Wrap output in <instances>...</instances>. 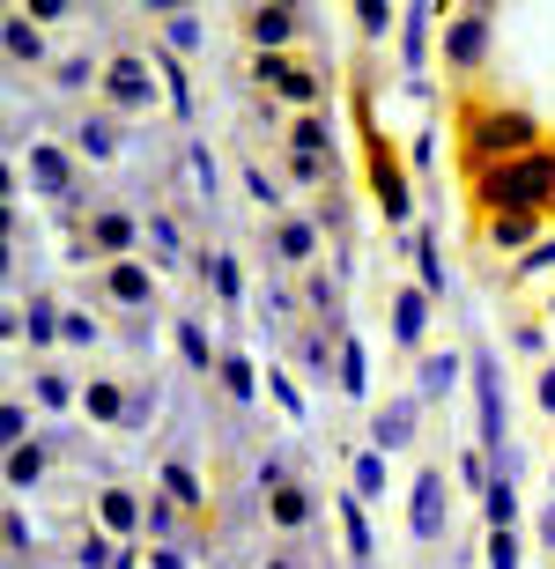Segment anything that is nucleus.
<instances>
[{"instance_id":"39","label":"nucleus","mask_w":555,"mask_h":569,"mask_svg":"<svg viewBox=\"0 0 555 569\" xmlns=\"http://www.w3.org/2000/svg\"><path fill=\"white\" fill-rule=\"evenodd\" d=\"M482 518H489V532H518V481L496 473V488L482 496Z\"/></svg>"},{"instance_id":"52","label":"nucleus","mask_w":555,"mask_h":569,"mask_svg":"<svg viewBox=\"0 0 555 569\" xmlns=\"http://www.w3.org/2000/svg\"><path fill=\"white\" fill-rule=\"evenodd\" d=\"M518 274H555V237H541L534 252L518 259Z\"/></svg>"},{"instance_id":"42","label":"nucleus","mask_w":555,"mask_h":569,"mask_svg":"<svg viewBox=\"0 0 555 569\" xmlns=\"http://www.w3.org/2000/svg\"><path fill=\"white\" fill-rule=\"evenodd\" d=\"M348 16H356L364 38H393V30H400V8H393V0H356Z\"/></svg>"},{"instance_id":"26","label":"nucleus","mask_w":555,"mask_h":569,"mask_svg":"<svg viewBox=\"0 0 555 569\" xmlns=\"http://www.w3.org/2000/svg\"><path fill=\"white\" fill-rule=\"evenodd\" d=\"M385 488H393V459H385V451H356V459H348V496H356V503H385Z\"/></svg>"},{"instance_id":"40","label":"nucleus","mask_w":555,"mask_h":569,"mask_svg":"<svg viewBox=\"0 0 555 569\" xmlns=\"http://www.w3.org/2000/svg\"><path fill=\"white\" fill-rule=\"evenodd\" d=\"M119 555H127V540H111L105 526H89L82 548H75V569H119Z\"/></svg>"},{"instance_id":"57","label":"nucleus","mask_w":555,"mask_h":569,"mask_svg":"<svg viewBox=\"0 0 555 569\" xmlns=\"http://www.w3.org/2000/svg\"><path fill=\"white\" fill-rule=\"evenodd\" d=\"M407 156H415V170H429V163H437V133L423 127V133H415V148H407Z\"/></svg>"},{"instance_id":"32","label":"nucleus","mask_w":555,"mask_h":569,"mask_svg":"<svg viewBox=\"0 0 555 569\" xmlns=\"http://www.w3.org/2000/svg\"><path fill=\"white\" fill-rule=\"evenodd\" d=\"M44 466H52V451H44V443H22V451H8V459H0V481L16 488V496H30V488L44 481Z\"/></svg>"},{"instance_id":"23","label":"nucleus","mask_w":555,"mask_h":569,"mask_svg":"<svg viewBox=\"0 0 555 569\" xmlns=\"http://www.w3.org/2000/svg\"><path fill=\"white\" fill-rule=\"evenodd\" d=\"M97 518H105L111 540H127V548H133V532L149 526V503H141L133 488H97Z\"/></svg>"},{"instance_id":"51","label":"nucleus","mask_w":555,"mask_h":569,"mask_svg":"<svg viewBox=\"0 0 555 569\" xmlns=\"http://www.w3.org/2000/svg\"><path fill=\"white\" fill-rule=\"evenodd\" d=\"M156 415V385H133V407H127V429H149Z\"/></svg>"},{"instance_id":"38","label":"nucleus","mask_w":555,"mask_h":569,"mask_svg":"<svg viewBox=\"0 0 555 569\" xmlns=\"http://www.w3.org/2000/svg\"><path fill=\"white\" fill-rule=\"evenodd\" d=\"M156 16H163V44H171L178 60L208 44V30H200V16H192V8H156Z\"/></svg>"},{"instance_id":"37","label":"nucleus","mask_w":555,"mask_h":569,"mask_svg":"<svg viewBox=\"0 0 555 569\" xmlns=\"http://www.w3.org/2000/svg\"><path fill=\"white\" fill-rule=\"evenodd\" d=\"M237 178H245V192L267 208V222H275V214H289V192L275 186V170H267V163H252V156H245V163H237Z\"/></svg>"},{"instance_id":"45","label":"nucleus","mask_w":555,"mask_h":569,"mask_svg":"<svg viewBox=\"0 0 555 569\" xmlns=\"http://www.w3.org/2000/svg\"><path fill=\"white\" fill-rule=\"evenodd\" d=\"M186 170H192V186H200V200H208V192H222V170H215L208 141H186Z\"/></svg>"},{"instance_id":"35","label":"nucleus","mask_w":555,"mask_h":569,"mask_svg":"<svg viewBox=\"0 0 555 569\" xmlns=\"http://www.w3.org/2000/svg\"><path fill=\"white\" fill-rule=\"evenodd\" d=\"M200 274H208V289H215V303H222V311H237V303H245V274H237V252H208V259H200Z\"/></svg>"},{"instance_id":"21","label":"nucleus","mask_w":555,"mask_h":569,"mask_svg":"<svg viewBox=\"0 0 555 569\" xmlns=\"http://www.w3.org/2000/svg\"><path fill=\"white\" fill-rule=\"evenodd\" d=\"M0 44H8V67H16V74H30V67H52V60H44V30L22 16V8H8V16H0Z\"/></svg>"},{"instance_id":"58","label":"nucleus","mask_w":555,"mask_h":569,"mask_svg":"<svg viewBox=\"0 0 555 569\" xmlns=\"http://www.w3.org/2000/svg\"><path fill=\"white\" fill-rule=\"evenodd\" d=\"M267 569H297V562H289V555H275V562H267Z\"/></svg>"},{"instance_id":"47","label":"nucleus","mask_w":555,"mask_h":569,"mask_svg":"<svg viewBox=\"0 0 555 569\" xmlns=\"http://www.w3.org/2000/svg\"><path fill=\"white\" fill-rule=\"evenodd\" d=\"M67 348H97V340H105V326H97V318H89V311H67Z\"/></svg>"},{"instance_id":"43","label":"nucleus","mask_w":555,"mask_h":569,"mask_svg":"<svg viewBox=\"0 0 555 569\" xmlns=\"http://www.w3.org/2000/svg\"><path fill=\"white\" fill-rule=\"evenodd\" d=\"M482 569H526V540L518 532H489L482 540Z\"/></svg>"},{"instance_id":"19","label":"nucleus","mask_w":555,"mask_h":569,"mask_svg":"<svg viewBox=\"0 0 555 569\" xmlns=\"http://www.w3.org/2000/svg\"><path fill=\"white\" fill-rule=\"evenodd\" d=\"M141 244H149V267H156V274L186 267V230H178V214L149 208V214H141Z\"/></svg>"},{"instance_id":"3","label":"nucleus","mask_w":555,"mask_h":569,"mask_svg":"<svg viewBox=\"0 0 555 569\" xmlns=\"http://www.w3.org/2000/svg\"><path fill=\"white\" fill-rule=\"evenodd\" d=\"M259 488H267V526H275V532H311V526H319V496H311L281 459H267Z\"/></svg>"},{"instance_id":"14","label":"nucleus","mask_w":555,"mask_h":569,"mask_svg":"<svg viewBox=\"0 0 555 569\" xmlns=\"http://www.w3.org/2000/svg\"><path fill=\"white\" fill-rule=\"evenodd\" d=\"M467 378V356L459 348H423V362H415V400L423 407H437V400H452V385Z\"/></svg>"},{"instance_id":"16","label":"nucleus","mask_w":555,"mask_h":569,"mask_svg":"<svg viewBox=\"0 0 555 569\" xmlns=\"http://www.w3.org/2000/svg\"><path fill=\"white\" fill-rule=\"evenodd\" d=\"M429 30H437V8H429V0H415V8H400V67H407V89H423Z\"/></svg>"},{"instance_id":"24","label":"nucleus","mask_w":555,"mask_h":569,"mask_svg":"<svg viewBox=\"0 0 555 569\" xmlns=\"http://www.w3.org/2000/svg\"><path fill=\"white\" fill-rule=\"evenodd\" d=\"M334 392H341V400H370V356H364L356 333L334 340Z\"/></svg>"},{"instance_id":"9","label":"nucleus","mask_w":555,"mask_h":569,"mask_svg":"<svg viewBox=\"0 0 555 569\" xmlns=\"http://www.w3.org/2000/svg\"><path fill=\"white\" fill-rule=\"evenodd\" d=\"M489 8H459V16H445V67H459V74H474V67L489 60Z\"/></svg>"},{"instance_id":"15","label":"nucleus","mask_w":555,"mask_h":569,"mask_svg":"<svg viewBox=\"0 0 555 569\" xmlns=\"http://www.w3.org/2000/svg\"><path fill=\"white\" fill-rule=\"evenodd\" d=\"M8 333H22L30 348H60V333H67V303H60V296H30V303L8 318Z\"/></svg>"},{"instance_id":"18","label":"nucleus","mask_w":555,"mask_h":569,"mask_svg":"<svg viewBox=\"0 0 555 569\" xmlns=\"http://www.w3.org/2000/svg\"><path fill=\"white\" fill-rule=\"evenodd\" d=\"M304 30V8H252L245 16V38L259 44V60H275V52H289V38Z\"/></svg>"},{"instance_id":"36","label":"nucleus","mask_w":555,"mask_h":569,"mask_svg":"<svg viewBox=\"0 0 555 569\" xmlns=\"http://www.w3.org/2000/svg\"><path fill=\"white\" fill-rule=\"evenodd\" d=\"M452 481H459V488L474 496V503H482V496L496 488V466H489V451H482V443H467V451L452 459Z\"/></svg>"},{"instance_id":"8","label":"nucleus","mask_w":555,"mask_h":569,"mask_svg":"<svg viewBox=\"0 0 555 569\" xmlns=\"http://www.w3.org/2000/svg\"><path fill=\"white\" fill-rule=\"evenodd\" d=\"M67 148L82 156V163H111V156H127V119L105 104H89L82 119H75V133H67Z\"/></svg>"},{"instance_id":"4","label":"nucleus","mask_w":555,"mask_h":569,"mask_svg":"<svg viewBox=\"0 0 555 569\" xmlns=\"http://www.w3.org/2000/svg\"><path fill=\"white\" fill-rule=\"evenodd\" d=\"M82 259H105V267L141 259V214H133V208H89V222H82Z\"/></svg>"},{"instance_id":"11","label":"nucleus","mask_w":555,"mask_h":569,"mask_svg":"<svg viewBox=\"0 0 555 569\" xmlns=\"http://www.w3.org/2000/svg\"><path fill=\"white\" fill-rule=\"evenodd\" d=\"M252 74H259V82H267V89H275L281 104H297V111H319V97H326V82H319V74H311V67H297V60H289V52H275V60H259Z\"/></svg>"},{"instance_id":"7","label":"nucleus","mask_w":555,"mask_h":569,"mask_svg":"<svg viewBox=\"0 0 555 569\" xmlns=\"http://www.w3.org/2000/svg\"><path fill=\"white\" fill-rule=\"evenodd\" d=\"M267 252L281 259V267H311V259L326 252V230H319V214H275V222H267Z\"/></svg>"},{"instance_id":"46","label":"nucleus","mask_w":555,"mask_h":569,"mask_svg":"<svg viewBox=\"0 0 555 569\" xmlns=\"http://www.w3.org/2000/svg\"><path fill=\"white\" fill-rule=\"evenodd\" d=\"M0 443H8V451L38 443V437H30V407H22V400H0Z\"/></svg>"},{"instance_id":"44","label":"nucleus","mask_w":555,"mask_h":569,"mask_svg":"<svg viewBox=\"0 0 555 569\" xmlns=\"http://www.w3.org/2000/svg\"><path fill=\"white\" fill-rule=\"evenodd\" d=\"M0 540H8V555H16V562H22L30 548H38V526L22 518V503H8V510H0Z\"/></svg>"},{"instance_id":"28","label":"nucleus","mask_w":555,"mask_h":569,"mask_svg":"<svg viewBox=\"0 0 555 569\" xmlns=\"http://www.w3.org/2000/svg\"><path fill=\"white\" fill-rule=\"evenodd\" d=\"M171 340H178V356H186V370H200V378H208V370H222V348H215V333L192 311H178Z\"/></svg>"},{"instance_id":"6","label":"nucleus","mask_w":555,"mask_h":569,"mask_svg":"<svg viewBox=\"0 0 555 569\" xmlns=\"http://www.w3.org/2000/svg\"><path fill=\"white\" fill-rule=\"evenodd\" d=\"M407 532L415 540H445L452 532V488H445V466H423L407 481Z\"/></svg>"},{"instance_id":"12","label":"nucleus","mask_w":555,"mask_h":569,"mask_svg":"<svg viewBox=\"0 0 555 569\" xmlns=\"http://www.w3.org/2000/svg\"><path fill=\"white\" fill-rule=\"evenodd\" d=\"M415 422H423V400H415V392H393V400L370 415V451L400 459L407 443H415Z\"/></svg>"},{"instance_id":"33","label":"nucleus","mask_w":555,"mask_h":569,"mask_svg":"<svg viewBox=\"0 0 555 569\" xmlns=\"http://www.w3.org/2000/svg\"><path fill=\"white\" fill-rule=\"evenodd\" d=\"M289 148H297V156H326V163H334V119H326V111H297V119H289Z\"/></svg>"},{"instance_id":"1","label":"nucleus","mask_w":555,"mask_h":569,"mask_svg":"<svg viewBox=\"0 0 555 569\" xmlns=\"http://www.w3.org/2000/svg\"><path fill=\"white\" fill-rule=\"evenodd\" d=\"M467 385H474V443L489 451V466H504L518 451L512 443V407H504V362L489 348H467Z\"/></svg>"},{"instance_id":"13","label":"nucleus","mask_w":555,"mask_h":569,"mask_svg":"<svg viewBox=\"0 0 555 569\" xmlns=\"http://www.w3.org/2000/svg\"><path fill=\"white\" fill-rule=\"evenodd\" d=\"M105 303H119V311H156V267L149 259L105 267Z\"/></svg>"},{"instance_id":"34","label":"nucleus","mask_w":555,"mask_h":569,"mask_svg":"<svg viewBox=\"0 0 555 569\" xmlns=\"http://www.w3.org/2000/svg\"><path fill=\"white\" fill-rule=\"evenodd\" d=\"M149 60H156V74H163V97H171V111H178V119H192V74H186V60H178L171 44H156Z\"/></svg>"},{"instance_id":"31","label":"nucleus","mask_w":555,"mask_h":569,"mask_svg":"<svg viewBox=\"0 0 555 569\" xmlns=\"http://www.w3.org/2000/svg\"><path fill=\"white\" fill-rule=\"evenodd\" d=\"M215 385H222V392H230L237 407H252L259 392H267V370H259L252 356H222V370H215Z\"/></svg>"},{"instance_id":"2","label":"nucleus","mask_w":555,"mask_h":569,"mask_svg":"<svg viewBox=\"0 0 555 569\" xmlns=\"http://www.w3.org/2000/svg\"><path fill=\"white\" fill-rule=\"evenodd\" d=\"M97 104L119 111V119H149L156 104H171L163 97V74H156V60H141V52H111L105 60V89H97Z\"/></svg>"},{"instance_id":"27","label":"nucleus","mask_w":555,"mask_h":569,"mask_svg":"<svg viewBox=\"0 0 555 569\" xmlns=\"http://www.w3.org/2000/svg\"><path fill=\"white\" fill-rule=\"evenodd\" d=\"M407 252H415V281H423L437 303L452 296V267H445V244H437V230H415L407 237Z\"/></svg>"},{"instance_id":"10","label":"nucleus","mask_w":555,"mask_h":569,"mask_svg":"<svg viewBox=\"0 0 555 569\" xmlns=\"http://www.w3.org/2000/svg\"><path fill=\"white\" fill-rule=\"evenodd\" d=\"M429 311H437V296H429L423 281H400V289H393V348H400V356H423Z\"/></svg>"},{"instance_id":"5","label":"nucleus","mask_w":555,"mask_h":569,"mask_svg":"<svg viewBox=\"0 0 555 569\" xmlns=\"http://www.w3.org/2000/svg\"><path fill=\"white\" fill-rule=\"evenodd\" d=\"M22 170H30V192H44V200H75L82 192V156L67 141H30Z\"/></svg>"},{"instance_id":"29","label":"nucleus","mask_w":555,"mask_h":569,"mask_svg":"<svg viewBox=\"0 0 555 569\" xmlns=\"http://www.w3.org/2000/svg\"><path fill=\"white\" fill-rule=\"evenodd\" d=\"M30 400H38L44 415H67V407H82V385L67 378V370H52V362H38V370H30Z\"/></svg>"},{"instance_id":"30","label":"nucleus","mask_w":555,"mask_h":569,"mask_svg":"<svg viewBox=\"0 0 555 569\" xmlns=\"http://www.w3.org/2000/svg\"><path fill=\"white\" fill-rule=\"evenodd\" d=\"M52 89H60V97L105 89V60H97V52H67V60H52Z\"/></svg>"},{"instance_id":"53","label":"nucleus","mask_w":555,"mask_h":569,"mask_svg":"<svg viewBox=\"0 0 555 569\" xmlns=\"http://www.w3.org/2000/svg\"><path fill=\"white\" fill-rule=\"evenodd\" d=\"M178 526V503L171 496H149V532H171Z\"/></svg>"},{"instance_id":"20","label":"nucleus","mask_w":555,"mask_h":569,"mask_svg":"<svg viewBox=\"0 0 555 569\" xmlns=\"http://www.w3.org/2000/svg\"><path fill=\"white\" fill-rule=\"evenodd\" d=\"M370 178H378V208H385V222H393V230H407V222H415V192H407V178L393 170L385 141H378V156H370ZM407 237H415V230H407Z\"/></svg>"},{"instance_id":"48","label":"nucleus","mask_w":555,"mask_h":569,"mask_svg":"<svg viewBox=\"0 0 555 569\" xmlns=\"http://www.w3.org/2000/svg\"><path fill=\"white\" fill-rule=\"evenodd\" d=\"M289 178L311 192V186H326V178H334V163H326V156H289Z\"/></svg>"},{"instance_id":"49","label":"nucleus","mask_w":555,"mask_h":569,"mask_svg":"<svg viewBox=\"0 0 555 569\" xmlns=\"http://www.w3.org/2000/svg\"><path fill=\"white\" fill-rule=\"evenodd\" d=\"M22 16H30V22L44 30V22H75L82 8H67V0H22Z\"/></svg>"},{"instance_id":"50","label":"nucleus","mask_w":555,"mask_h":569,"mask_svg":"<svg viewBox=\"0 0 555 569\" xmlns=\"http://www.w3.org/2000/svg\"><path fill=\"white\" fill-rule=\"evenodd\" d=\"M526 237H534V214H496V244H526Z\"/></svg>"},{"instance_id":"54","label":"nucleus","mask_w":555,"mask_h":569,"mask_svg":"<svg viewBox=\"0 0 555 569\" xmlns=\"http://www.w3.org/2000/svg\"><path fill=\"white\" fill-rule=\"evenodd\" d=\"M534 400H541V415L555 422V362H541V378H534Z\"/></svg>"},{"instance_id":"60","label":"nucleus","mask_w":555,"mask_h":569,"mask_svg":"<svg viewBox=\"0 0 555 569\" xmlns=\"http://www.w3.org/2000/svg\"><path fill=\"white\" fill-rule=\"evenodd\" d=\"M548 496H555V473H548Z\"/></svg>"},{"instance_id":"55","label":"nucleus","mask_w":555,"mask_h":569,"mask_svg":"<svg viewBox=\"0 0 555 569\" xmlns=\"http://www.w3.org/2000/svg\"><path fill=\"white\" fill-rule=\"evenodd\" d=\"M534 540H541V548H548V555H555V496H548V503H541V510H534Z\"/></svg>"},{"instance_id":"59","label":"nucleus","mask_w":555,"mask_h":569,"mask_svg":"<svg viewBox=\"0 0 555 569\" xmlns=\"http://www.w3.org/2000/svg\"><path fill=\"white\" fill-rule=\"evenodd\" d=\"M548 318H555V289H548Z\"/></svg>"},{"instance_id":"25","label":"nucleus","mask_w":555,"mask_h":569,"mask_svg":"<svg viewBox=\"0 0 555 569\" xmlns=\"http://www.w3.org/2000/svg\"><path fill=\"white\" fill-rule=\"evenodd\" d=\"M156 496H171L178 510H208V488H200V466H192V459H178V451H171L163 466H156Z\"/></svg>"},{"instance_id":"56","label":"nucleus","mask_w":555,"mask_h":569,"mask_svg":"<svg viewBox=\"0 0 555 569\" xmlns=\"http://www.w3.org/2000/svg\"><path fill=\"white\" fill-rule=\"evenodd\" d=\"M149 569H186V548H178V540H163V548H149Z\"/></svg>"},{"instance_id":"22","label":"nucleus","mask_w":555,"mask_h":569,"mask_svg":"<svg viewBox=\"0 0 555 569\" xmlns=\"http://www.w3.org/2000/svg\"><path fill=\"white\" fill-rule=\"evenodd\" d=\"M127 407H133V385H119V378H82V415L97 429H127Z\"/></svg>"},{"instance_id":"41","label":"nucleus","mask_w":555,"mask_h":569,"mask_svg":"<svg viewBox=\"0 0 555 569\" xmlns=\"http://www.w3.org/2000/svg\"><path fill=\"white\" fill-rule=\"evenodd\" d=\"M267 400H275L281 415H289V422H304V415H311V407H304V385L289 378L281 362H267Z\"/></svg>"},{"instance_id":"17","label":"nucleus","mask_w":555,"mask_h":569,"mask_svg":"<svg viewBox=\"0 0 555 569\" xmlns=\"http://www.w3.org/2000/svg\"><path fill=\"white\" fill-rule=\"evenodd\" d=\"M334 526H341V548H348V562H356V569H370V562H378V532H370V510L356 503L348 488L334 496Z\"/></svg>"}]
</instances>
